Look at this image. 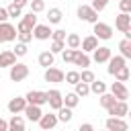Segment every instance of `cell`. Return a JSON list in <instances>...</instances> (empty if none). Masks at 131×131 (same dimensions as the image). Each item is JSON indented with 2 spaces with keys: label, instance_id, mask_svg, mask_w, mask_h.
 Listing matches in <instances>:
<instances>
[{
  "label": "cell",
  "instance_id": "30bf717a",
  "mask_svg": "<svg viewBox=\"0 0 131 131\" xmlns=\"http://www.w3.org/2000/svg\"><path fill=\"white\" fill-rule=\"evenodd\" d=\"M104 129H108V131H127L129 125H127V121L121 119V117H108V119L104 121Z\"/></svg>",
  "mask_w": 131,
  "mask_h": 131
},
{
  "label": "cell",
  "instance_id": "8992f818",
  "mask_svg": "<svg viewBox=\"0 0 131 131\" xmlns=\"http://www.w3.org/2000/svg\"><path fill=\"white\" fill-rule=\"evenodd\" d=\"M106 113H108L111 117H121V119H125V115L129 113V104H127V100H115V102L106 108Z\"/></svg>",
  "mask_w": 131,
  "mask_h": 131
},
{
  "label": "cell",
  "instance_id": "83f0119b",
  "mask_svg": "<svg viewBox=\"0 0 131 131\" xmlns=\"http://www.w3.org/2000/svg\"><path fill=\"white\" fill-rule=\"evenodd\" d=\"M61 18H63V12L59 8H49V12H47L49 25H57V23H61Z\"/></svg>",
  "mask_w": 131,
  "mask_h": 131
},
{
  "label": "cell",
  "instance_id": "f907efd6",
  "mask_svg": "<svg viewBox=\"0 0 131 131\" xmlns=\"http://www.w3.org/2000/svg\"><path fill=\"white\" fill-rule=\"evenodd\" d=\"M117 2H119V0H117Z\"/></svg>",
  "mask_w": 131,
  "mask_h": 131
},
{
  "label": "cell",
  "instance_id": "3957f363",
  "mask_svg": "<svg viewBox=\"0 0 131 131\" xmlns=\"http://www.w3.org/2000/svg\"><path fill=\"white\" fill-rule=\"evenodd\" d=\"M8 76H10V80L12 82H23L27 76H29V66L27 63H12L10 66V72H8Z\"/></svg>",
  "mask_w": 131,
  "mask_h": 131
},
{
  "label": "cell",
  "instance_id": "ffe728a7",
  "mask_svg": "<svg viewBox=\"0 0 131 131\" xmlns=\"http://www.w3.org/2000/svg\"><path fill=\"white\" fill-rule=\"evenodd\" d=\"M80 47H82L84 53H90V51H94V49L98 47V39H96L94 35H88V37H84V39L80 41Z\"/></svg>",
  "mask_w": 131,
  "mask_h": 131
},
{
  "label": "cell",
  "instance_id": "d6986e66",
  "mask_svg": "<svg viewBox=\"0 0 131 131\" xmlns=\"http://www.w3.org/2000/svg\"><path fill=\"white\" fill-rule=\"evenodd\" d=\"M92 53H94V57H92V59H94L96 63H106V61H108V57L113 55V53H111V47H104V45H102V47H96Z\"/></svg>",
  "mask_w": 131,
  "mask_h": 131
},
{
  "label": "cell",
  "instance_id": "bcb514c9",
  "mask_svg": "<svg viewBox=\"0 0 131 131\" xmlns=\"http://www.w3.org/2000/svg\"><path fill=\"white\" fill-rule=\"evenodd\" d=\"M10 2H12V4H16L18 8H25V6L29 4V0H10Z\"/></svg>",
  "mask_w": 131,
  "mask_h": 131
},
{
  "label": "cell",
  "instance_id": "1f68e13d",
  "mask_svg": "<svg viewBox=\"0 0 131 131\" xmlns=\"http://www.w3.org/2000/svg\"><path fill=\"white\" fill-rule=\"evenodd\" d=\"M115 100H117V98H115L111 92H102V94H100V98H98V102H100V106H102V108H108Z\"/></svg>",
  "mask_w": 131,
  "mask_h": 131
},
{
  "label": "cell",
  "instance_id": "52a82bcc",
  "mask_svg": "<svg viewBox=\"0 0 131 131\" xmlns=\"http://www.w3.org/2000/svg\"><path fill=\"white\" fill-rule=\"evenodd\" d=\"M115 29L121 31V33L131 31V14H129V12H119V14L115 16Z\"/></svg>",
  "mask_w": 131,
  "mask_h": 131
},
{
  "label": "cell",
  "instance_id": "ba28073f",
  "mask_svg": "<svg viewBox=\"0 0 131 131\" xmlns=\"http://www.w3.org/2000/svg\"><path fill=\"white\" fill-rule=\"evenodd\" d=\"M47 94V104H49V108L51 111H57V108H61L63 106V100H61V92L57 90V88H51L49 92H45Z\"/></svg>",
  "mask_w": 131,
  "mask_h": 131
},
{
  "label": "cell",
  "instance_id": "4316f807",
  "mask_svg": "<svg viewBox=\"0 0 131 131\" xmlns=\"http://www.w3.org/2000/svg\"><path fill=\"white\" fill-rule=\"evenodd\" d=\"M55 115H57V121H61V123H70V121H72V117H74L72 108H68V106L57 108V111H55Z\"/></svg>",
  "mask_w": 131,
  "mask_h": 131
},
{
  "label": "cell",
  "instance_id": "d4e9b609",
  "mask_svg": "<svg viewBox=\"0 0 131 131\" xmlns=\"http://www.w3.org/2000/svg\"><path fill=\"white\" fill-rule=\"evenodd\" d=\"M88 86H90V92H92V94H96V96H100L102 92H106V84H104L102 80H96V78H94Z\"/></svg>",
  "mask_w": 131,
  "mask_h": 131
},
{
  "label": "cell",
  "instance_id": "ac0fdd59",
  "mask_svg": "<svg viewBox=\"0 0 131 131\" xmlns=\"http://www.w3.org/2000/svg\"><path fill=\"white\" fill-rule=\"evenodd\" d=\"M25 117L31 121V123H37L39 119H41V115H43V111H41V106H37V104H27L25 106Z\"/></svg>",
  "mask_w": 131,
  "mask_h": 131
},
{
  "label": "cell",
  "instance_id": "d590c367",
  "mask_svg": "<svg viewBox=\"0 0 131 131\" xmlns=\"http://www.w3.org/2000/svg\"><path fill=\"white\" fill-rule=\"evenodd\" d=\"M16 39H18V43H31L33 41V33L31 31H23V33H16Z\"/></svg>",
  "mask_w": 131,
  "mask_h": 131
},
{
  "label": "cell",
  "instance_id": "74e56055",
  "mask_svg": "<svg viewBox=\"0 0 131 131\" xmlns=\"http://www.w3.org/2000/svg\"><path fill=\"white\" fill-rule=\"evenodd\" d=\"M108 2H111V0H92V4H90V6H92L96 12H102V10L108 6Z\"/></svg>",
  "mask_w": 131,
  "mask_h": 131
},
{
  "label": "cell",
  "instance_id": "7a4b0ae2",
  "mask_svg": "<svg viewBox=\"0 0 131 131\" xmlns=\"http://www.w3.org/2000/svg\"><path fill=\"white\" fill-rule=\"evenodd\" d=\"M92 33H94V37L96 39H102V41H108L111 37H113V27L111 25H106V23H100V20H96L94 25H92Z\"/></svg>",
  "mask_w": 131,
  "mask_h": 131
},
{
  "label": "cell",
  "instance_id": "5bb4252c",
  "mask_svg": "<svg viewBox=\"0 0 131 131\" xmlns=\"http://www.w3.org/2000/svg\"><path fill=\"white\" fill-rule=\"evenodd\" d=\"M111 94L117 98V100H127L129 98V90H127V86L123 84V82H113L111 84Z\"/></svg>",
  "mask_w": 131,
  "mask_h": 131
},
{
  "label": "cell",
  "instance_id": "f1b7e54d",
  "mask_svg": "<svg viewBox=\"0 0 131 131\" xmlns=\"http://www.w3.org/2000/svg\"><path fill=\"white\" fill-rule=\"evenodd\" d=\"M119 55H123L125 59H129L131 57V39H123V41H119Z\"/></svg>",
  "mask_w": 131,
  "mask_h": 131
},
{
  "label": "cell",
  "instance_id": "681fc988",
  "mask_svg": "<svg viewBox=\"0 0 131 131\" xmlns=\"http://www.w3.org/2000/svg\"><path fill=\"white\" fill-rule=\"evenodd\" d=\"M49 131H51V129H49Z\"/></svg>",
  "mask_w": 131,
  "mask_h": 131
},
{
  "label": "cell",
  "instance_id": "cb8c5ba5",
  "mask_svg": "<svg viewBox=\"0 0 131 131\" xmlns=\"http://www.w3.org/2000/svg\"><path fill=\"white\" fill-rule=\"evenodd\" d=\"M80 41H82V39H80V35H76V33H68L63 43H66V47H68V49H80Z\"/></svg>",
  "mask_w": 131,
  "mask_h": 131
},
{
  "label": "cell",
  "instance_id": "f35d334b",
  "mask_svg": "<svg viewBox=\"0 0 131 131\" xmlns=\"http://www.w3.org/2000/svg\"><path fill=\"white\" fill-rule=\"evenodd\" d=\"M63 49H66V43H63V41H51V49H49V51H51L53 55H55V53H61Z\"/></svg>",
  "mask_w": 131,
  "mask_h": 131
},
{
  "label": "cell",
  "instance_id": "60d3db41",
  "mask_svg": "<svg viewBox=\"0 0 131 131\" xmlns=\"http://www.w3.org/2000/svg\"><path fill=\"white\" fill-rule=\"evenodd\" d=\"M74 51H76V49H68V47L61 51V59H63V63H72V59H74Z\"/></svg>",
  "mask_w": 131,
  "mask_h": 131
},
{
  "label": "cell",
  "instance_id": "f546056e",
  "mask_svg": "<svg viewBox=\"0 0 131 131\" xmlns=\"http://www.w3.org/2000/svg\"><path fill=\"white\" fill-rule=\"evenodd\" d=\"M74 92H76L80 98H84V96L90 94V86H88L86 82H78V84H74Z\"/></svg>",
  "mask_w": 131,
  "mask_h": 131
},
{
  "label": "cell",
  "instance_id": "e0dca14e",
  "mask_svg": "<svg viewBox=\"0 0 131 131\" xmlns=\"http://www.w3.org/2000/svg\"><path fill=\"white\" fill-rule=\"evenodd\" d=\"M25 106H27L25 96H14V98H10V102H8V111H10L12 115L23 113V111H25Z\"/></svg>",
  "mask_w": 131,
  "mask_h": 131
},
{
  "label": "cell",
  "instance_id": "836d02e7",
  "mask_svg": "<svg viewBox=\"0 0 131 131\" xmlns=\"http://www.w3.org/2000/svg\"><path fill=\"white\" fill-rule=\"evenodd\" d=\"M29 6H31V12H43L45 10V2L43 0H29Z\"/></svg>",
  "mask_w": 131,
  "mask_h": 131
},
{
  "label": "cell",
  "instance_id": "6da1fadb",
  "mask_svg": "<svg viewBox=\"0 0 131 131\" xmlns=\"http://www.w3.org/2000/svg\"><path fill=\"white\" fill-rule=\"evenodd\" d=\"M78 18L84 20V23L94 25V23L98 20V12H96L90 4H80V6H78Z\"/></svg>",
  "mask_w": 131,
  "mask_h": 131
},
{
  "label": "cell",
  "instance_id": "7402d4cb",
  "mask_svg": "<svg viewBox=\"0 0 131 131\" xmlns=\"http://www.w3.org/2000/svg\"><path fill=\"white\" fill-rule=\"evenodd\" d=\"M12 63H16V55L12 51H0V70L2 68H10Z\"/></svg>",
  "mask_w": 131,
  "mask_h": 131
},
{
  "label": "cell",
  "instance_id": "f6af8a7d",
  "mask_svg": "<svg viewBox=\"0 0 131 131\" xmlns=\"http://www.w3.org/2000/svg\"><path fill=\"white\" fill-rule=\"evenodd\" d=\"M78 131H94V127H92L90 123H82V125L78 127Z\"/></svg>",
  "mask_w": 131,
  "mask_h": 131
},
{
  "label": "cell",
  "instance_id": "7bdbcfd3",
  "mask_svg": "<svg viewBox=\"0 0 131 131\" xmlns=\"http://www.w3.org/2000/svg\"><path fill=\"white\" fill-rule=\"evenodd\" d=\"M121 12H131V0H119Z\"/></svg>",
  "mask_w": 131,
  "mask_h": 131
},
{
  "label": "cell",
  "instance_id": "484cf974",
  "mask_svg": "<svg viewBox=\"0 0 131 131\" xmlns=\"http://www.w3.org/2000/svg\"><path fill=\"white\" fill-rule=\"evenodd\" d=\"M61 100H63V106H68V108H74V106H78V102H80V96H78L76 92H68L66 96H61Z\"/></svg>",
  "mask_w": 131,
  "mask_h": 131
},
{
  "label": "cell",
  "instance_id": "4fadbf2b",
  "mask_svg": "<svg viewBox=\"0 0 131 131\" xmlns=\"http://www.w3.org/2000/svg\"><path fill=\"white\" fill-rule=\"evenodd\" d=\"M45 82H51V84H61L63 82V72L59 68H45V74H43Z\"/></svg>",
  "mask_w": 131,
  "mask_h": 131
},
{
  "label": "cell",
  "instance_id": "7dc6e473",
  "mask_svg": "<svg viewBox=\"0 0 131 131\" xmlns=\"http://www.w3.org/2000/svg\"><path fill=\"white\" fill-rule=\"evenodd\" d=\"M6 129H8V123H6V121L0 117V131H6Z\"/></svg>",
  "mask_w": 131,
  "mask_h": 131
},
{
  "label": "cell",
  "instance_id": "603a6c76",
  "mask_svg": "<svg viewBox=\"0 0 131 131\" xmlns=\"http://www.w3.org/2000/svg\"><path fill=\"white\" fill-rule=\"evenodd\" d=\"M37 59H39V66H41V68H51L53 61H55V55H53L51 51H41Z\"/></svg>",
  "mask_w": 131,
  "mask_h": 131
},
{
  "label": "cell",
  "instance_id": "d6a6232c",
  "mask_svg": "<svg viewBox=\"0 0 131 131\" xmlns=\"http://www.w3.org/2000/svg\"><path fill=\"white\" fill-rule=\"evenodd\" d=\"M129 76H131V72H129V66H123V68H121V70H119V72L115 74V80H117V82H123V84H125V82L129 80Z\"/></svg>",
  "mask_w": 131,
  "mask_h": 131
},
{
  "label": "cell",
  "instance_id": "4dcf8cb0",
  "mask_svg": "<svg viewBox=\"0 0 131 131\" xmlns=\"http://www.w3.org/2000/svg\"><path fill=\"white\" fill-rule=\"evenodd\" d=\"M63 80H66L68 84H72V86H74V84H78V82H80V72H78V70H70V72H66V74H63Z\"/></svg>",
  "mask_w": 131,
  "mask_h": 131
},
{
  "label": "cell",
  "instance_id": "7c38bea8",
  "mask_svg": "<svg viewBox=\"0 0 131 131\" xmlns=\"http://www.w3.org/2000/svg\"><path fill=\"white\" fill-rule=\"evenodd\" d=\"M106 63H108V68H106V72H108L111 76H115V74H117V72H119V70H121L123 66H127V59H125L123 55H111Z\"/></svg>",
  "mask_w": 131,
  "mask_h": 131
},
{
  "label": "cell",
  "instance_id": "8d00e7d4",
  "mask_svg": "<svg viewBox=\"0 0 131 131\" xmlns=\"http://www.w3.org/2000/svg\"><path fill=\"white\" fill-rule=\"evenodd\" d=\"M94 78H96V76H94V72H90L88 68L80 72V82H86V84H90V82H92Z\"/></svg>",
  "mask_w": 131,
  "mask_h": 131
},
{
  "label": "cell",
  "instance_id": "277c9868",
  "mask_svg": "<svg viewBox=\"0 0 131 131\" xmlns=\"http://www.w3.org/2000/svg\"><path fill=\"white\" fill-rule=\"evenodd\" d=\"M16 39V27L6 23H0V43H10Z\"/></svg>",
  "mask_w": 131,
  "mask_h": 131
},
{
  "label": "cell",
  "instance_id": "e575fe53",
  "mask_svg": "<svg viewBox=\"0 0 131 131\" xmlns=\"http://www.w3.org/2000/svg\"><path fill=\"white\" fill-rule=\"evenodd\" d=\"M6 12H8V18H16V16H23V8H18L16 4H8V8H6Z\"/></svg>",
  "mask_w": 131,
  "mask_h": 131
},
{
  "label": "cell",
  "instance_id": "9c48e42d",
  "mask_svg": "<svg viewBox=\"0 0 131 131\" xmlns=\"http://www.w3.org/2000/svg\"><path fill=\"white\" fill-rule=\"evenodd\" d=\"M37 123H39V127H41L43 131H49V129L53 131V129H55V125H57L59 121H57V115H55V113H43V115H41V119H39Z\"/></svg>",
  "mask_w": 131,
  "mask_h": 131
},
{
  "label": "cell",
  "instance_id": "9a60e30c",
  "mask_svg": "<svg viewBox=\"0 0 131 131\" xmlns=\"http://www.w3.org/2000/svg\"><path fill=\"white\" fill-rule=\"evenodd\" d=\"M31 33H33V37H35L37 41H47V39L51 37V27H49V25H39V23H37V25L33 27Z\"/></svg>",
  "mask_w": 131,
  "mask_h": 131
},
{
  "label": "cell",
  "instance_id": "ab89813d",
  "mask_svg": "<svg viewBox=\"0 0 131 131\" xmlns=\"http://www.w3.org/2000/svg\"><path fill=\"white\" fill-rule=\"evenodd\" d=\"M27 51H29V49H27V45H25V43H16V47L12 49V53H14L16 57H25V55H27Z\"/></svg>",
  "mask_w": 131,
  "mask_h": 131
},
{
  "label": "cell",
  "instance_id": "8fae6325",
  "mask_svg": "<svg viewBox=\"0 0 131 131\" xmlns=\"http://www.w3.org/2000/svg\"><path fill=\"white\" fill-rule=\"evenodd\" d=\"M27 104H37V106H43L47 102V94L41 92V90H29L27 96H25Z\"/></svg>",
  "mask_w": 131,
  "mask_h": 131
},
{
  "label": "cell",
  "instance_id": "44dd1931",
  "mask_svg": "<svg viewBox=\"0 0 131 131\" xmlns=\"http://www.w3.org/2000/svg\"><path fill=\"white\" fill-rule=\"evenodd\" d=\"M6 131H27L25 129V119L20 115H12V119L8 121V129Z\"/></svg>",
  "mask_w": 131,
  "mask_h": 131
},
{
  "label": "cell",
  "instance_id": "ee69618b",
  "mask_svg": "<svg viewBox=\"0 0 131 131\" xmlns=\"http://www.w3.org/2000/svg\"><path fill=\"white\" fill-rule=\"evenodd\" d=\"M6 20H8V12H6V8L0 6V23H6Z\"/></svg>",
  "mask_w": 131,
  "mask_h": 131
},
{
  "label": "cell",
  "instance_id": "b9f144b4",
  "mask_svg": "<svg viewBox=\"0 0 131 131\" xmlns=\"http://www.w3.org/2000/svg\"><path fill=\"white\" fill-rule=\"evenodd\" d=\"M51 39H53V41H66V31H63V29L51 31Z\"/></svg>",
  "mask_w": 131,
  "mask_h": 131
},
{
  "label": "cell",
  "instance_id": "5b68a950",
  "mask_svg": "<svg viewBox=\"0 0 131 131\" xmlns=\"http://www.w3.org/2000/svg\"><path fill=\"white\" fill-rule=\"evenodd\" d=\"M35 25H37V14H35V12H27V14H23V18L18 20V25H16V33L33 31Z\"/></svg>",
  "mask_w": 131,
  "mask_h": 131
},
{
  "label": "cell",
  "instance_id": "c3c4849f",
  "mask_svg": "<svg viewBox=\"0 0 131 131\" xmlns=\"http://www.w3.org/2000/svg\"><path fill=\"white\" fill-rule=\"evenodd\" d=\"M102 131H108V129H102Z\"/></svg>",
  "mask_w": 131,
  "mask_h": 131
},
{
  "label": "cell",
  "instance_id": "2e32d148",
  "mask_svg": "<svg viewBox=\"0 0 131 131\" xmlns=\"http://www.w3.org/2000/svg\"><path fill=\"white\" fill-rule=\"evenodd\" d=\"M90 57H88V53H84L82 49H76L74 51V59H72V63L74 66H78V68H82V70H86L88 66H90Z\"/></svg>",
  "mask_w": 131,
  "mask_h": 131
}]
</instances>
